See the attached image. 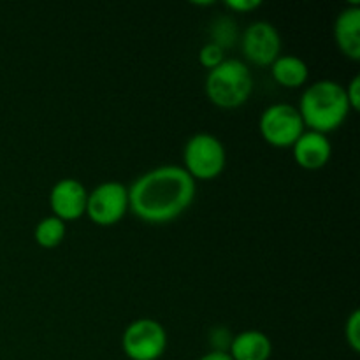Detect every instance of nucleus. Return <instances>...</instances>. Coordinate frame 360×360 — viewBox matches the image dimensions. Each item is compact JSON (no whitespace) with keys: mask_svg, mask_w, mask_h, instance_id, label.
<instances>
[{"mask_svg":"<svg viewBox=\"0 0 360 360\" xmlns=\"http://www.w3.org/2000/svg\"><path fill=\"white\" fill-rule=\"evenodd\" d=\"M197 193V183L181 165H160L129 186V211L141 221L164 225L181 217Z\"/></svg>","mask_w":360,"mask_h":360,"instance_id":"1","label":"nucleus"},{"mask_svg":"<svg viewBox=\"0 0 360 360\" xmlns=\"http://www.w3.org/2000/svg\"><path fill=\"white\" fill-rule=\"evenodd\" d=\"M297 111L308 130L327 136L343 125L352 109L343 84L320 79L302 91Z\"/></svg>","mask_w":360,"mask_h":360,"instance_id":"2","label":"nucleus"},{"mask_svg":"<svg viewBox=\"0 0 360 360\" xmlns=\"http://www.w3.org/2000/svg\"><path fill=\"white\" fill-rule=\"evenodd\" d=\"M204 91L217 108L236 109L252 95L253 76L243 60L225 58L220 65L207 70Z\"/></svg>","mask_w":360,"mask_h":360,"instance_id":"3","label":"nucleus"},{"mask_svg":"<svg viewBox=\"0 0 360 360\" xmlns=\"http://www.w3.org/2000/svg\"><path fill=\"white\" fill-rule=\"evenodd\" d=\"M227 164L225 146L217 136L199 132L186 141L183 148V169L193 181H210L224 172Z\"/></svg>","mask_w":360,"mask_h":360,"instance_id":"4","label":"nucleus"},{"mask_svg":"<svg viewBox=\"0 0 360 360\" xmlns=\"http://www.w3.org/2000/svg\"><path fill=\"white\" fill-rule=\"evenodd\" d=\"M259 130L267 144L283 150L294 146L306 127L295 105L278 102L264 109L259 120Z\"/></svg>","mask_w":360,"mask_h":360,"instance_id":"5","label":"nucleus"},{"mask_svg":"<svg viewBox=\"0 0 360 360\" xmlns=\"http://www.w3.org/2000/svg\"><path fill=\"white\" fill-rule=\"evenodd\" d=\"M129 213V186L120 181H104L88 192L86 214L98 227H112Z\"/></svg>","mask_w":360,"mask_h":360,"instance_id":"6","label":"nucleus"},{"mask_svg":"<svg viewBox=\"0 0 360 360\" xmlns=\"http://www.w3.org/2000/svg\"><path fill=\"white\" fill-rule=\"evenodd\" d=\"M122 348L130 360H158L167 348V333L153 319H137L127 326Z\"/></svg>","mask_w":360,"mask_h":360,"instance_id":"7","label":"nucleus"},{"mask_svg":"<svg viewBox=\"0 0 360 360\" xmlns=\"http://www.w3.org/2000/svg\"><path fill=\"white\" fill-rule=\"evenodd\" d=\"M241 49L253 65L271 67L281 53L280 32L269 21H255L243 34Z\"/></svg>","mask_w":360,"mask_h":360,"instance_id":"8","label":"nucleus"},{"mask_svg":"<svg viewBox=\"0 0 360 360\" xmlns=\"http://www.w3.org/2000/svg\"><path fill=\"white\" fill-rule=\"evenodd\" d=\"M86 199L88 192L83 183L74 178L60 179L49 192V206H51L53 217L60 218L65 224L84 217Z\"/></svg>","mask_w":360,"mask_h":360,"instance_id":"9","label":"nucleus"},{"mask_svg":"<svg viewBox=\"0 0 360 360\" xmlns=\"http://www.w3.org/2000/svg\"><path fill=\"white\" fill-rule=\"evenodd\" d=\"M295 164L304 171H320L333 157V144L323 134L304 130L292 146Z\"/></svg>","mask_w":360,"mask_h":360,"instance_id":"10","label":"nucleus"},{"mask_svg":"<svg viewBox=\"0 0 360 360\" xmlns=\"http://www.w3.org/2000/svg\"><path fill=\"white\" fill-rule=\"evenodd\" d=\"M334 41L347 58L360 60V6L350 4L338 14L334 21Z\"/></svg>","mask_w":360,"mask_h":360,"instance_id":"11","label":"nucleus"},{"mask_svg":"<svg viewBox=\"0 0 360 360\" xmlns=\"http://www.w3.org/2000/svg\"><path fill=\"white\" fill-rule=\"evenodd\" d=\"M229 355L232 360H269L273 343L262 330H243L232 338Z\"/></svg>","mask_w":360,"mask_h":360,"instance_id":"12","label":"nucleus"},{"mask_svg":"<svg viewBox=\"0 0 360 360\" xmlns=\"http://www.w3.org/2000/svg\"><path fill=\"white\" fill-rule=\"evenodd\" d=\"M271 76L283 88L304 86L309 77V67L295 55H280L271 63Z\"/></svg>","mask_w":360,"mask_h":360,"instance_id":"13","label":"nucleus"},{"mask_svg":"<svg viewBox=\"0 0 360 360\" xmlns=\"http://www.w3.org/2000/svg\"><path fill=\"white\" fill-rule=\"evenodd\" d=\"M67 227L65 221H62L56 217H46L35 225L34 231V239L41 248L51 250L56 248L58 245H62V241L65 239Z\"/></svg>","mask_w":360,"mask_h":360,"instance_id":"14","label":"nucleus"},{"mask_svg":"<svg viewBox=\"0 0 360 360\" xmlns=\"http://www.w3.org/2000/svg\"><path fill=\"white\" fill-rule=\"evenodd\" d=\"M211 39L213 44L220 46L221 49H227L236 41V23L229 18H218L211 27Z\"/></svg>","mask_w":360,"mask_h":360,"instance_id":"15","label":"nucleus"},{"mask_svg":"<svg viewBox=\"0 0 360 360\" xmlns=\"http://www.w3.org/2000/svg\"><path fill=\"white\" fill-rule=\"evenodd\" d=\"M224 60H225V51L220 48V46L213 44V42H207V44H204L202 48H200L199 62L204 69L207 70L214 69V67L220 65Z\"/></svg>","mask_w":360,"mask_h":360,"instance_id":"16","label":"nucleus"},{"mask_svg":"<svg viewBox=\"0 0 360 360\" xmlns=\"http://www.w3.org/2000/svg\"><path fill=\"white\" fill-rule=\"evenodd\" d=\"M345 340H347L348 347L354 352L360 350V313L359 309H354L352 315L347 319L345 323Z\"/></svg>","mask_w":360,"mask_h":360,"instance_id":"17","label":"nucleus"},{"mask_svg":"<svg viewBox=\"0 0 360 360\" xmlns=\"http://www.w3.org/2000/svg\"><path fill=\"white\" fill-rule=\"evenodd\" d=\"M232 338L234 336L229 333L227 327H214L210 333V343L213 347V352H225V354H229Z\"/></svg>","mask_w":360,"mask_h":360,"instance_id":"18","label":"nucleus"},{"mask_svg":"<svg viewBox=\"0 0 360 360\" xmlns=\"http://www.w3.org/2000/svg\"><path fill=\"white\" fill-rule=\"evenodd\" d=\"M345 94H347L352 111H357L360 108V76L352 77V81L345 88Z\"/></svg>","mask_w":360,"mask_h":360,"instance_id":"19","label":"nucleus"},{"mask_svg":"<svg viewBox=\"0 0 360 360\" xmlns=\"http://www.w3.org/2000/svg\"><path fill=\"white\" fill-rule=\"evenodd\" d=\"M225 6L231 11H234V13H252L257 7L262 6V4L259 0H227Z\"/></svg>","mask_w":360,"mask_h":360,"instance_id":"20","label":"nucleus"},{"mask_svg":"<svg viewBox=\"0 0 360 360\" xmlns=\"http://www.w3.org/2000/svg\"><path fill=\"white\" fill-rule=\"evenodd\" d=\"M197 360H232V357L229 354H225V352H207V354H204L202 357H199Z\"/></svg>","mask_w":360,"mask_h":360,"instance_id":"21","label":"nucleus"}]
</instances>
